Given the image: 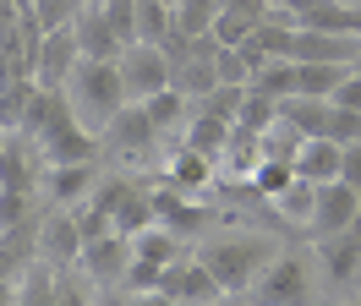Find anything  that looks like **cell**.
I'll list each match as a JSON object with an SVG mask.
<instances>
[{"instance_id": "7402d4cb", "label": "cell", "mask_w": 361, "mask_h": 306, "mask_svg": "<svg viewBox=\"0 0 361 306\" xmlns=\"http://www.w3.org/2000/svg\"><path fill=\"white\" fill-rule=\"evenodd\" d=\"M274 214L285 219V224H295V230H307V224H312V208H317V186L312 180H301V175H295L290 186H285V192L274 197L269 202Z\"/></svg>"}, {"instance_id": "7c38bea8", "label": "cell", "mask_w": 361, "mask_h": 306, "mask_svg": "<svg viewBox=\"0 0 361 306\" xmlns=\"http://www.w3.org/2000/svg\"><path fill=\"white\" fill-rule=\"evenodd\" d=\"M82 230H77V214L71 208H49L44 214V230H39V257H49L55 268H71L82 262Z\"/></svg>"}, {"instance_id": "f546056e", "label": "cell", "mask_w": 361, "mask_h": 306, "mask_svg": "<svg viewBox=\"0 0 361 306\" xmlns=\"http://www.w3.org/2000/svg\"><path fill=\"white\" fill-rule=\"evenodd\" d=\"M99 11L110 17V27L121 33V44H126V49H132L137 39H142V33H137V0H104Z\"/></svg>"}, {"instance_id": "f1b7e54d", "label": "cell", "mask_w": 361, "mask_h": 306, "mask_svg": "<svg viewBox=\"0 0 361 306\" xmlns=\"http://www.w3.org/2000/svg\"><path fill=\"white\" fill-rule=\"evenodd\" d=\"M274 121H279V99H269V93L247 87V104H241V126H252V131H269Z\"/></svg>"}, {"instance_id": "9a60e30c", "label": "cell", "mask_w": 361, "mask_h": 306, "mask_svg": "<svg viewBox=\"0 0 361 306\" xmlns=\"http://www.w3.org/2000/svg\"><path fill=\"white\" fill-rule=\"evenodd\" d=\"M295 175L312 180V186L345 180V142H334V137H307L301 153H295Z\"/></svg>"}, {"instance_id": "8992f818", "label": "cell", "mask_w": 361, "mask_h": 306, "mask_svg": "<svg viewBox=\"0 0 361 306\" xmlns=\"http://www.w3.org/2000/svg\"><path fill=\"white\" fill-rule=\"evenodd\" d=\"M159 290L176 295L180 306H214V301H225V284L214 279V268H208L197 252H186L180 262H170L164 279H159Z\"/></svg>"}, {"instance_id": "d4e9b609", "label": "cell", "mask_w": 361, "mask_h": 306, "mask_svg": "<svg viewBox=\"0 0 361 306\" xmlns=\"http://www.w3.org/2000/svg\"><path fill=\"white\" fill-rule=\"evenodd\" d=\"M252 87H257V93H269V99H279V104H285V99H295V93H301V82H295V61H269V66H257V71H252Z\"/></svg>"}, {"instance_id": "277c9868", "label": "cell", "mask_w": 361, "mask_h": 306, "mask_svg": "<svg viewBox=\"0 0 361 306\" xmlns=\"http://www.w3.org/2000/svg\"><path fill=\"white\" fill-rule=\"evenodd\" d=\"M252 306H312V274L295 252H279V257L263 268V279L247 290Z\"/></svg>"}, {"instance_id": "5bb4252c", "label": "cell", "mask_w": 361, "mask_h": 306, "mask_svg": "<svg viewBox=\"0 0 361 306\" xmlns=\"http://www.w3.org/2000/svg\"><path fill=\"white\" fill-rule=\"evenodd\" d=\"M257 164H263V131H252V126H241V121H235L225 153H219V180L247 186L252 175H257Z\"/></svg>"}, {"instance_id": "4fadbf2b", "label": "cell", "mask_w": 361, "mask_h": 306, "mask_svg": "<svg viewBox=\"0 0 361 306\" xmlns=\"http://www.w3.org/2000/svg\"><path fill=\"white\" fill-rule=\"evenodd\" d=\"M104 175H99V164H49L44 170V202L49 208H77L82 197H93V186H99Z\"/></svg>"}, {"instance_id": "ab89813d", "label": "cell", "mask_w": 361, "mask_h": 306, "mask_svg": "<svg viewBox=\"0 0 361 306\" xmlns=\"http://www.w3.org/2000/svg\"><path fill=\"white\" fill-rule=\"evenodd\" d=\"M356 306H361V301H356Z\"/></svg>"}, {"instance_id": "ffe728a7", "label": "cell", "mask_w": 361, "mask_h": 306, "mask_svg": "<svg viewBox=\"0 0 361 306\" xmlns=\"http://www.w3.org/2000/svg\"><path fill=\"white\" fill-rule=\"evenodd\" d=\"M186 246H192V240H180L176 230L154 224V230L132 235V257H142V262H159V268H170V262H180V257H186Z\"/></svg>"}, {"instance_id": "ac0fdd59", "label": "cell", "mask_w": 361, "mask_h": 306, "mask_svg": "<svg viewBox=\"0 0 361 306\" xmlns=\"http://www.w3.org/2000/svg\"><path fill=\"white\" fill-rule=\"evenodd\" d=\"M77 39H82V55H93V61H121V55H126L121 33L110 27V17H104L99 6H82V17H77Z\"/></svg>"}, {"instance_id": "836d02e7", "label": "cell", "mask_w": 361, "mask_h": 306, "mask_svg": "<svg viewBox=\"0 0 361 306\" xmlns=\"http://www.w3.org/2000/svg\"><path fill=\"white\" fill-rule=\"evenodd\" d=\"M274 6H279V11H290V17L301 22V17H307V11L317 6V0H274Z\"/></svg>"}, {"instance_id": "74e56055", "label": "cell", "mask_w": 361, "mask_h": 306, "mask_svg": "<svg viewBox=\"0 0 361 306\" xmlns=\"http://www.w3.org/2000/svg\"><path fill=\"white\" fill-rule=\"evenodd\" d=\"M214 306H225V301H214Z\"/></svg>"}, {"instance_id": "4316f807", "label": "cell", "mask_w": 361, "mask_h": 306, "mask_svg": "<svg viewBox=\"0 0 361 306\" xmlns=\"http://www.w3.org/2000/svg\"><path fill=\"white\" fill-rule=\"evenodd\" d=\"M290 180H295V164H290V159H263V164H257V175H252L247 186H252L257 197H269V202H274V197L285 192Z\"/></svg>"}, {"instance_id": "2e32d148", "label": "cell", "mask_w": 361, "mask_h": 306, "mask_svg": "<svg viewBox=\"0 0 361 306\" xmlns=\"http://www.w3.org/2000/svg\"><path fill=\"white\" fill-rule=\"evenodd\" d=\"M317 257H323V274H329L334 284L361 279V219L350 224V230H339V235L317 240Z\"/></svg>"}, {"instance_id": "ba28073f", "label": "cell", "mask_w": 361, "mask_h": 306, "mask_svg": "<svg viewBox=\"0 0 361 306\" xmlns=\"http://www.w3.org/2000/svg\"><path fill=\"white\" fill-rule=\"evenodd\" d=\"M154 208H159V224L164 230H176L180 240H203V230H208V208L197 202V192H180V186H154Z\"/></svg>"}, {"instance_id": "603a6c76", "label": "cell", "mask_w": 361, "mask_h": 306, "mask_svg": "<svg viewBox=\"0 0 361 306\" xmlns=\"http://www.w3.org/2000/svg\"><path fill=\"white\" fill-rule=\"evenodd\" d=\"M356 66H307L295 61V82H301V99H334V87L350 77Z\"/></svg>"}, {"instance_id": "e575fe53", "label": "cell", "mask_w": 361, "mask_h": 306, "mask_svg": "<svg viewBox=\"0 0 361 306\" xmlns=\"http://www.w3.org/2000/svg\"><path fill=\"white\" fill-rule=\"evenodd\" d=\"M0 306H17V279H0Z\"/></svg>"}, {"instance_id": "3957f363", "label": "cell", "mask_w": 361, "mask_h": 306, "mask_svg": "<svg viewBox=\"0 0 361 306\" xmlns=\"http://www.w3.org/2000/svg\"><path fill=\"white\" fill-rule=\"evenodd\" d=\"M104 148L121 159V164H159V148H164V131L154 126V115L142 104H126L121 115L110 121V131H104Z\"/></svg>"}, {"instance_id": "d6986e66", "label": "cell", "mask_w": 361, "mask_h": 306, "mask_svg": "<svg viewBox=\"0 0 361 306\" xmlns=\"http://www.w3.org/2000/svg\"><path fill=\"white\" fill-rule=\"evenodd\" d=\"M17 306H61V274L49 257H33L17 279Z\"/></svg>"}, {"instance_id": "484cf974", "label": "cell", "mask_w": 361, "mask_h": 306, "mask_svg": "<svg viewBox=\"0 0 361 306\" xmlns=\"http://www.w3.org/2000/svg\"><path fill=\"white\" fill-rule=\"evenodd\" d=\"M39 197L44 192H23V186H0V230H17L23 219L39 214Z\"/></svg>"}, {"instance_id": "52a82bcc", "label": "cell", "mask_w": 361, "mask_h": 306, "mask_svg": "<svg viewBox=\"0 0 361 306\" xmlns=\"http://www.w3.org/2000/svg\"><path fill=\"white\" fill-rule=\"evenodd\" d=\"M361 219V192L350 180H329V186H317V208H312V224H307V235L329 240L339 230H350Z\"/></svg>"}, {"instance_id": "5b68a950", "label": "cell", "mask_w": 361, "mask_h": 306, "mask_svg": "<svg viewBox=\"0 0 361 306\" xmlns=\"http://www.w3.org/2000/svg\"><path fill=\"white\" fill-rule=\"evenodd\" d=\"M121 77H126L132 104H142V99H154V93H164V87L176 82V61H170V49H164V44L137 39L132 49L121 55Z\"/></svg>"}, {"instance_id": "cb8c5ba5", "label": "cell", "mask_w": 361, "mask_h": 306, "mask_svg": "<svg viewBox=\"0 0 361 306\" xmlns=\"http://www.w3.org/2000/svg\"><path fill=\"white\" fill-rule=\"evenodd\" d=\"M225 0H176V27L186 39H214V17Z\"/></svg>"}, {"instance_id": "4dcf8cb0", "label": "cell", "mask_w": 361, "mask_h": 306, "mask_svg": "<svg viewBox=\"0 0 361 306\" xmlns=\"http://www.w3.org/2000/svg\"><path fill=\"white\" fill-rule=\"evenodd\" d=\"M334 104L339 109H361V71H350V77L334 87Z\"/></svg>"}, {"instance_id": "1f68e13d", "label": "cell", "mask_w": 361, "mask_h": 306, "mask_svg": "<svg viewBox=\"0 0 361 306\" xmlns=\"http://www.w3.org/2000/svg\"><path fill=\"white\" fill-rule=\"evenodd\" d=\"M121 306H180L176 295H164V290H132Z\"/></svg>"}, {"instance_id": "f35d334b", "label": "cell", "mask_w": 361, "mask_h": 306, "mask_svg": "<svg viewBox=\"0 0 361 306\" xmlns=\"http://www.w3.org/2000/svg\"><path fill=\"white\" fill-rule=\"evenodd\" d=\"M356 71H361V61H356Z\"/></svg>"}, {"instance_id": "83f0119b", "label": "cell", "mask_w": 361, "mask_h": 306, "mask_svg": "<svg viewBox=\"0 0 361 306\" xmlns=\"http://www.w3.org/2000/svg\"><path fill=\"white\" fill-rule=\"evenodd\" d=\"M214 71H219V82H230V87H252V61L235 44H219V49H214Z\"/></svg>"}, {"instance_id": "e0dca14e", "label": "cell", "mask_w": 361, "mask_h": 306, "mask_svg": "<svg viewBox=\"0 0 361 306\" xmlns=\"http://www.w3.org/2000/svg\"><path fill=\"white\" fill-rule=\"evenodd\" d=\"M164 180L180 186V192H208V186L219 180V164H214L208 153H197V148H186V142H180L176 159H164Z\"/></svg>"}, {"instance_id": "8d00e7d4", "label": "cell", "mask_w": 361, "mask_h": 306, "mask_svg": "<svg viewBox=\"0 0 361 306\" xmlns=\"http://www.w3.org/2000/svg\"><path fill=\"white\" fill-rule=\"evenodd\" d=\"M88 6H104V0H88Z\"/></svg>"}, {"instance_id": "d590c367", "label": "cell", "mask_w": 361, "mask_h": 306, "mask_svg": "<svg viewBox=\"0 0 361 306\" xmlns=\"http://www.w3.org/2000/svg\"><path fill=\"white\" fill-rule=\"evenodd\" d=\"M6 137H11V131H6V126H0V159H6Z\"/></svg>"}, {"instance_id": "9c48e42d", "label": "cell", "mask_w": 361, "mask_h": 306, "mask_svg": "<svg viewBox=\"0 0 361 306\" xmlns=\"http://www.w3.org/2000/svg\"><path fill=\"white\" fill-rule=\"evenodd\" d=\"M290 61H307V66H356L361 61V39H356V33L301 27V33H295V55H290Z\"/></svg>"}, {"instance_id": "d6a6232c", "label": "cell", "mask_w": 361, "mask_h": 306, "mask_svg": "<svg viewBox=\"0 0 361 306\" xmlns=\"http://www.w3.org/2000/svg\"><path fill=\"white\" fill-rule=\"evenodd\" d=\"M345 180L361 192V142H350V148H345Z\"/></svg>"}, {"instance_id": "44dd1931", "label": "cell", "mask_w": 361, "mask_h": 306, "mask_svg": "<svg viewBox=\"0 0 361 306\" xmlns=\"http://www.w3.org/2000/svg\"><path fill=\"white\" fill-rule=\"evenodd\" d=\"M142 109L154 115V126L164 131V137H176V131H186V121H192V99L180 93L176 82L164 87V93H154V99H142Z\"/></svg>"}, {"instance_id": "30bf717a", "label": "cell", "mask_w": 361, "mask_h": 306, "mask_svg": "<svg viewBox=\"0 0 361 306\" xmlns=\"http://www.w3.org/2000/svg\"><path fill=\"white\" fill-rule=\"evenodd\" d=\"M93 284H126V268H132V235H104L82 246V262H77Z\"/></svg>"}, {"instance_id": "8fae6325", "label": "cell", "mask_w": 361, "mask_h": 306, "mask_svg": "<svg viewBox=\"0 0 361 306\" xmlns=\"http://www.w3.org/2000/svg\"><path fill=\"white\" fill-rule=\"evenodd\" d=\"M77 61H82V39H77V22H71V27L44 33V49H39L33 77H39L44 87H66V77L77 71Z\"/></svg>"}, {"instance_id": "7a4b0ae2", "label": "cell", "mask_w": 361, "mask_h": 306, "mask_svg": "<svg viewBox=\"0 0 361 306\" xmlns=\"http://www.w3.org/2000/svg\"><path fill=\"white\" fill-rule=\"evenodd\" d=\"M192 252L214 268V279L225 284V295H247L252 284L263 279V268L279 257V246L269 235H208Z\"/></svg>"}, {"instance_id": "6da1fadb", "label": "cell", "mask_w": 361, "mask_h": 306, "mask_svg": "<svg viewBox=\"0 0 361 306\" xmlns=\"http://www.w3.org/2000/svg\"><path fill=\"white\" fill-rule=\"evenodd\" d=\"M66 104H71V115H77V121H82L99 142H104L110 121L132 104L126 77H121V61H93V55H82V61H77V71L66 77Z\"/></svg>"}]
</instances>
